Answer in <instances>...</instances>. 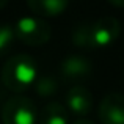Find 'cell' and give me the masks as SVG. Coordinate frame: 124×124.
Listing matches in <instances>:
<instances>
[{
    "instance_id": "cell-1",
    "label": "cell",
    "mask_w": 124,
    "mask_h": 124,
    "mask_svg": "<svg viewBox=\"0 0 124 124\" xmlns=\"http://www.w3.org/2000/svg\"><path fill=\"white\" fill-rule=\"evenodd\" d=\"M121 33V24L115 17H101L91 24H80L72 31V42L80 49H104L112 46Z\"/></svg>"
},
{
    "instance_id": "cell-2",
    "label": "cell",
    "mask_w": 124,
    "mask_h": 124,
    "mask_svg": "<svg viewBox=\"0 0 124 124\" xmlns=\"http://www.w3.org/2000/svg\"><path fill=\"white\" fill-rule=\"evenodd\" d=\"M38 79V66L33 57L19 54L5 61L2 68V83L14 93H22L35 85Z\"/></svg>"
},
{
    "instance_id": "cell-3",
    "label": "cell",
    "mask_w": 124,
    "mask_h": 124,
    "mask_svg": "<svg viewBox=\"0 0 124 124\" xmlns=\"http://www.w3.org/2000/svg\"><path fill=\"white\" fill-rule=\"evenodd\" d=\"M14 33L21 42L27 46H42L50 39V25L41 17L35 16H25L21 17L14 25Z\"/></svg>"
},
{
    "instance_id": "cell-4",
    "label": "cell",
    "mask_w": 124,
    "mask_h": 124,
    "mask_svg": "<svg viewBox=\"0 0 124 124\" xmlns=\"http://www.w3.org/2000/svg\"><path fill=\"white\" fill-rule=\"evenodd\" d=\"M38 116L35 102L24 96L9 97L2 108L3 124H36Z\"/></svg>"
},
{
    "instance_id": "cell-5",
    "label": "cell",
    "mask_w": 124,
    "mask_h": 124,
    "mask_svg": "<svg viewBox=\"0 0 124 124\" xmlns=\"http://www.w3.org/2000/svg\"><path fill=\"white\" fill-rule=\"evenodd\" d=\"M97 118L102 124H124V94L110 93L104 96L99 102Z\"/></svg>"
},
{
    "instance_id": "cell-6",
    "label": "cell",
    "mask_w": 124,
    "mask_h": 124,
    "mask_svg": "<svg viewBox=\"0 0 124 124\" xmlns=\"http://www.w3.org/2000/svg\"><path fill=\"white\" fill-rule=\"evenodd\" d=\"M93 72L91 61L82 55H69L60 64V74L66 82H82Z\"/></svg>"
},
{
    "instance_id": "cell-7",
    "label": "cell",
    "mask_w": 124,
    "mask_h": 124,
    "mask_svg": "<svg viewBox=\"0 0 124 124\" xmlns=\"http://www.w3.org/2000/svg\"><path fill=\"white\" fill-rule=\"evenodd\" d=\"M66 107L72 115L85 116L93 110V94L83 85H74L66 94Z\"/></svg>"
},
{
    "instance_id": "cell-8",
    "label": "cell",
    "mask_w": 124,
    "mask_h": 124,
    "mask_svg": "<svg viewBox=\"0 0 124 124\" xmlns=\"http://www.w3.org/2000/svg\"><path fill=\"white\" fill-rule=\"evenodd\" d=\"M69 0H27V5L36 16L55 17L68 8Z\"/></svg>"
},
{
    "instance_id": "cell-9",
    "label": "cell",
    "mask_w": 124,
    "mask_h": 124,
    "mask_svg": "<svg viewBox=\"0 0 124 124\" xmlns=\"http://www.w3.org/2000/svg\"><path fill=\"white\" fill-rule=\"evenodd\" d=\"M39 124H69V113L60 102H49L41 110Z\"/></svg>"
},
{
    "instance_id": "cell-10",
    "label": "cell",
    "mask_w": 124,
    "mask_h": 124,
    "mask_svg": "<svg viewBox=\"0 0 124 124\" xmlns=\"http://www.w3.org/2000/svg\"><path fill=\"white\" fill-rule=\"evenodd\" d=\"M58 90V83L54 77L50 76H42L38 77L36 82H35V91H36L38 96L41 97H50L57 93Z\"/></svg>"
},
{
    "instance_id": "cell-11",
    "label": "cell",
    "mask_w": 124,
    "mask_h": 124,
    "mask_svg": "<svg viewBox=\"0 0 124 124\" xmlns=\"http://www.w3.org/2000/svg\"><path fill=\"white\" fill-rule=\"evenodd\" d=\"M16 39L17 38H16V33H14V27H11L8 24L0 25V57L6 55L11 50Z\"/></svg>"
},
{
    "instance_id": "cell-12",
    "label": "cell",
    "mask_w": 124,
    "mask_h": 124,
    "mask_svg": "<svg viewBox=\"0 0 124 124\" xmlns=\"http://www.w3.org/2000/svg\"><path fill=\"white\" fill-rule=\"evenodd\" d=\"M107 2H110L116 8H124V0H107Z\"/></svg>"
},
{
    "instance_id": "cell-13",
    "label": "cell",
    "mask_w": 124,
    "mask_h": 124,
    "mask_svg": "<svg viewBox=\"0 0 124 124\" xmlns=\"http://www.w3.org/2000/svg\"><path fill=\"white\" fill-rule=\"evenodd\" d=\"M72 124H94V123L90 121V119H77V121H74Z\"/></svg>"
},
{
    "instance_id": "cell-14",
    "label": "cell",
    "mask_w": 124,
    "mask_h": 124,
    "mask_svg": "<svg viewBox=\"0 0 124 124\" xmlns=\"http://www.w3.org/2000/svg\"><path fill=\"white\" fill-rule=\"evenodd\" d=\"M8 2H9V0H0V9L5 8V6L8 5Z\"/></svg>"
}]
</instances>
